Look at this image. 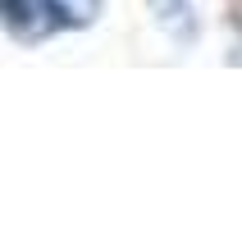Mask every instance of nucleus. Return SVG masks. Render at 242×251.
Here are the masks:
<instances>
[{"mask_svg":"<svg viewBox=\"0 0 242 251\" xmlns=\"http://www.w3.org/2000/svg\"><path fill=\"white\" fill-rule=\"evenodd\" d=\"M0 9H5V23L19 41H41L55 27H64L51 0H0Z\"/></svg>","mask_w":242,"mask_h":251,"instance_id":"1","label":"nucleus"},{"mask_svg":"<svg viewBox=\"0 0 242 251\" xmlns=\"http://www.w3.org/2000/svg\"><path fill=\"white\" fill-rule=\"evenodd\" d=\"M55 14H59V23L64 27H87L101 14V0H51Z\"/></svg>","mask_w":242,"mask_h":251,"instance_id":"2","label":"nucleus"}]
</instances>
